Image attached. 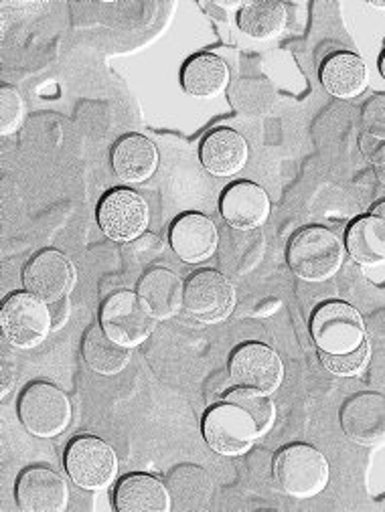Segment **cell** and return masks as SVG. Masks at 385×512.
<instances>
[{
  "mask_svg": "<svg viewBox=\"0 0 385 512\" xmlns=\"http://www.w3.org/2000/svg\"><path fill=\"white\" fill-rule=\"evenodd\" d=\"M381 71H383V75H385V55H383V59H381Z\"/></svg>",
  "mask_w": 385,
  "mask_h": 512,
  "instance_id": "35",
  "label": "cell"
},
{
  "mask_svg": "<svg viewBox=\"0 0 385 512\" xmlns=\"http://www.w3.org/2000/svg\"><path fill=\"white\" fill-rule=\"evenodd\" d=\"M274 476L290 496L311 498L325 490L329 482V464L317 448L292 444L278 452L274 460Z\"/></svg>",
  "mask_w": 385,
  "mask_h": 512,
  "instance_id": "3",
  "label": "cell"
},
{
  "mask_svg": "<svg viewBox=\"0 0 385 512\" xmlns=\"http://www.w3.org/2000/svg\"><path fill=\"white\" fill-rule=\"evenodd\" d=\"M365 126L375 136H385V98H375L365 106Z\"/></svg>",
  "mask_w": 385,
  "mask_h": 512,
  "instance_id": "31",
  "label": "cell"
},
{
  "mask_svg": "<svg viewBox=\"0 0 385 512\" xmlns=\"http://www.w3.org/2000/svg\"><path fill=\"white\" fill-rule=\"evenodd\" d=\"M19 417L29 434L37 438H53L69 425L71 405L59 387L39 381L23 391L19 399Z\"/></svg>",
  "mask_w": 385,
  "mask_h": 512,
  "instance_id": "5",
  "label": "cell"
},
{
  "mask_svg": "<svg viewBox=\"0 0 385 512\" xmlns=\"http://www.w3.org/2000/svg\"><path fill=\"white\" fill-rule=\"evenodd\" d=\"M0 324L17 349H35L47 338L51 326L49 306L29 292L13 294L0 312Z\"/></svg>",
  "mask_w": 385,
  "mask_h": 512,
  "instance_id": "7",
  "label": "cell"
},
{
  "mask_svg": "<svg viewBox=\"0 0 385 512\" xmlns=\"http://www.w3.org/2000/svg\"><path fill=\"white\" fill-rule=\"evenodd\" d=\"M98 223L112 241H132L142 235L148 225L146 201L128 189L108 193L98 207Z\"/></svg>",
  "mask_w": 385,
  "mask_h": 512,
  "instance_id": "11",
  "label": "cell"
},
{
  "mask_svg": "<svg viewBox=\"0 0 385 512\" xmlns=\"http://www.w3.org/2000/svg\"><path fill=\"white\" fill-rule=\"evenodd\" d=\"M23 282L29 294L51 304L69 294L75 282V270L63 253L47 249L37 253L27 264Z\"/></svg>",
  "mask_w": 385,
  "mask_h": 512,
  "instance_id": "12",
  "label": "cell"
},
{
  "mask_svg": "<svg viewBox=\"0 0 385 512\" xmlns=\"http://www.w3.org/2000/svg\"><path fill=\"white\" fill-rule=\"evenodd\" d=\"M311 332L321 357L351 355L367 347L361 314L345 302L323 304L313 316Z\"/></svg>",
  "mask_w": 385,
  "mask_h": 512,
  "instance_id": "2",
  "label": "cell"
},
{
  "mask_svg": "<svg viewBox=\"0 0 385 512\" xmlns=\"http://www.w3.org/2000/svg\"><path fill=\"white\" fill-rule=\"evenodd\" d=\"M375 168H377L381 181L385 183V146L375 154Z\"/></svg>",
  "mask_w": 385,
  "mask_h": 512,
  "instance_id": "33",
  "label": "cell"
},
{
  "mask_svg": "<svg viewBox=\"0 0 385 512\" xmlns=\"http://www.w3.org/2000/svg\"><path fill=\"white\" fill-rule=\"evenodd\" d=\"M23 120V100L17 90L3 88L0 92V130L3 134H11L19 128Z\"/></svg>",
  "mask_w": 385,
  "mask_h": 512,
  "instance_id": "29",
  "label": "cell"
},
{
  "mask_svg": "<svg viewBox=\"0 0 385 512\" xmlns=\"http://www.w3.org/2000/svg\"><path fill=\"white\" fill-rule=\"evenodd\" d=\"M114 508L118 512H167L171 508V496L157 478L130 474L116 488Z\"/></svg>",
  "mask_w": 385,
  "mask_h": 512,
  "instance_id": "19",
  "label": "cell"
},
{
  "mask_svg": "<svg viewBox=\"0 0 385 512\" xmlns=\"http://www.w3.org/2000/svg\"><path fill=\"white\" fill-rule=\"evenodd\" d=\"M157 316L134 292H118L106 300L100 314V326L116 343L136 347L152 334Z\"/></svg>",
  "mask_w": 385,
  "mask_h": 512,
  "instance_id": "6",
  "label": "cell"
},
{
  "mask_svg": "<svg viewBox=\"0 0 385 512\" xmlns=\"http://www.w3.org/2000/svg\"><path fill=\"white\" fill-rule=\"evenodd\" d=\"M203 436L213 452L221 456H240L252 448L260 430L244 407L223 401L207 411L203 419Z\"/></svg>",
  "mask_w": 385,
  "mask_h": 512,
  "instance_id": "4",
  "label": "cell"
},
{
  "mask_svg": "<svg viewBox=\"0 0 385 512\" xmlns=\"http://www.w3.org/2000/svg\"><path fill=\"white\" fill-rule=\"evenodd\" d=\"M82 353L88 367L100 375H116L130 361L128 347L116 343L110 334H106L102 326H92L88 330Z\"/></svg>",
  "mask_w": 385,
  "mask_h": 512,
  "instance_id": "24",
  "label": "cell"
},
{
  "mask_svg": "<svg viewBox=\"0 0 385 512\" xmlns=\"http://www.w3.org/2000/svg\"><path fill=\"white\" fill-rule=\"evenodd\" d=\"M343 260V245L337 235L325 227H306L298 231L288 245L290 270L306 282L331 278Z\"/></svg>",
  "mask_w": 385,
  "mask_h": 512,
  "instance_id": "1",
  "label": "cell"
},
{
  "mask_svg": "<svg viewBox=\"0 0 385 512\" xmlns=\"http://www.w3.org/2000/svg\"><path fill=\"white\" fill-rule=\"evenodd\" d=\"M138 296L157 316V320H167L179 312L185 300V284L181 278L169 270L154 268L148 270L138 282Z\"/></svg>",
  "mask_w": 385,
  "mask_h": 512,
  "instance_id": "20",
  "label": "cell"
},
{
  "mask_svg": "<svg viewBox=\"0 0 385 512\" xmlns=\"http://www.w3.org/2000/svg\"><path fill=\"white\" fill-rule=\"evenodd\" d=\"M225 401H231V403L244 407L254 417L258 430H260V436L270 430V425L274 421V403L264 393L236 389L225 397Z\"/></svg>",
  "mask_w": 385,
  "mask_h": 512,
  "instance_id": "27",
  "label": "cell"
},
{
  "mask_svg": "<svg viewBox=\"0 0 385 512\" xmlns=\"http://www.w3.org/2000/svg\"><path fill=\"white\" fill-rule=\"evenodd\" d=\"M157 164H159L157 148H154V144L148 138L140 134L124 136L114 146L112 166L118 179L124 183H144L154 175Z\"/></svg>",
  "mask_w": 385,
  "mask_h": 512,
  "instance_id": "18",
  "label": "cell"
},
{
  "mask_svg": "<svg viewBox=\"0 0 385 512\" xmlns=\"http://www.w3.org/2000/svg\"><path fill=\"white\" fill-rule=\"evenodd\" d=\"M221 215L229 227L250 231L268 219L270 199L266 191L254 183H236L221 197Z\"/></svg>",
  "mask_w": 385,
  "mask_h": 512,
  "instance_id": "15",
  "label": "cell"
},
{
  "mask_svg": "<svg viewBox=\"0 0 385 512\" xmlns=\"http://www.w3.org/2000/svg\"><path fill=\"white\" fill-rule=\"evenodd\" d=\"M347 247L353 260L363 266L385 262V201L349 227Z\"/></svg>",
  "mask_w": 385,
  "mask_h": 512,
  "instance_id": "21",
  "label": "cell"
},
{
  "mask_svg": "<svg viewBox=\"0 0 385 512\" xmlns=\"http://www.w3.org/2000/svg\"><path fill=\"white\" fill-rule=\"evenodd\" d=\"M229 79L227 65L213 53H199L191 57L181 73L183 90L193 98H215L219 96Z\"/></svg>",
  "mask_w": 385,
  "mask_h": 512,
  "instance_id": "22",
  "label": "cell"
},
{
  "mask_svg": "<svg viewBox=\"0 0 385 512\" xmlns=\"http://www.w3.org/2000/svg\"><path fill=\"white\" fill-rule=\"evenodd\" d=\"M345 434L361 444L375 446L385 440V397L375 393H363L347 401L343 415Z\"/></svg>",
  "mask_w": 385,
  "mask_h": 512,
  "instance_id": "14",
  "label": "cell"
},
{
  "mask_svg": "<svg viewBox=\"0 0 385 512\" xmlns=\"http://www.w3.org/2000/svg\"><path fill=\"white\" fill-rule=\"evenodd\" d=\"M229 375L238 389L268 395L282 383V361L270 347L248 343L231 355Z\"/></svg>",
  "mask_w": 385,
  "mask_h": 512,
  "instance_id": "10",
  "label": "cell"
},
{
  "mask_svg": "<svg viewBox=\"0 0 385 512\" xmlns=\"http://www.w3.org/2000/svg\"><path fill=\"white\" fill-rule=\"evenodd\" d=\"M15 385V377H9V367H3V395L9 393V389Z\"/></svg>",
  "mask_w": 385,
  "mask_h": 512,
  "instance_id": "34",
  "label": "cell"
},
{
  "mask_svg": "<svg viewBox=\"0 0 385 512\" xmlns=\"http://www.w3.org/2000/svg\"><path fill=\"white\" fill-rule=\"evenodd\" d=\"M248 160L246 140L229 128L209 132L201 144V162L215 177H231L240 173Z\"/></svg>",
  "mask_w": 385,
  "mask_h": 512,
  "instance_id": "17",
  "label": "cell"
},
{
  "mask_svg": "<svg viewBox=\"0 0 385 512\" xmlns=\"http://www.w3.org/2000/svg\"><path fill=\"white\" fill-rule=\"evenodd\" d=\"M69 310H71V308H69L67 296L49 304V314H51V326H53V330H59L61 326H65V322H67V318H69Z\"/></svg>",
  "mask_w": 385,
  "mask_h": 512,
  "instance_id": "32",
  "label": "cell"
},
{
  "mask_svg": "<svg viewBox=\"0 0 385 512\" xmlns=\"http://www.w3.org/2000/svg\"><path fill=\"white\" fill-rule=\"evenodd\" d=\"M171 245L183 262L201 264L211 258L217 247V229L209 217L185 213L173 223Z\"/></svg>",
  "mask_w": 385,
  "mask_h": 512,
  "instance_id": "16",
  "label": "cell"
},
{
  "mask_svg": "<svg viewBox=\"0 0 385 512\" xmlns=\"http://www.w3.org/2000/svg\"><path fill=\"white\" fill-rule=\"evenodd\" d=\"M67 496L61 476L43 466L25 470L17 480V502L25 512H61Z\"/></svg>",
  "mask_w": 385,
  "mask_h": 512,
  "instance_id": "13",
  "label": "cell"
},
{
  "mask_svg": "<svg viewBox=\"0 0 385 512\" xmlns=\"http://www.w3.org/2000/svg\"><path fill=\"white\" fill-rule=\"evenodd\" d=\"M365 65L353 53H337L329 57L321 69L325 90L337 98H355L365 88Z\"/></svg>",
  "mask_w": 385,
  "mask_h": 512,
  "instance_id": "23",
  "label": "cell"
},
{
  "mask_svg": "<svg viewBox=\"0 0 385 512\" xmlns=\"http://www.w3.org/2000/svg\"><path fill=\"white\" fill-rule=\"evenodd\" d=\"M238 27L252 39L264 41L276 37L286 27V9L276 0H258L242 7Z\"/></svg>",
  "mask_w": 385,
  "mask_h": 512,
  "instance_id": "25",
  "label": "cell"
},
{
  "mask_svg": "<svg viewBox=\"0 0 385 512\" xmlns=\"http://www.w3.org/2000/svg\"><path fill=\"white\" fill-rule=\"evenodd\" d=\"M321 361L327 367V371H331L339 377H353L365 369V365L369 361V345L357 353L341 355V357H321Z\"/></svg>",
  "mask_w": 385,
  "mask_h": 512,
  "instance_id": "30",
  "label": "cell"
},
{
  "mask_svg": "<svg viewBox=\"0 0 385 512\" xmlns=\"http://www.w3.org/2000/svg\"><path fill=\"white\" fill-rule=\"evenodd\" d=\"M65 470L80 488L102 490L114 480L118 460L106 442L94 436H82L69 444L65 452Z\"/></svg>",
  "mask_w": 385,
  "mask_h": 512,
  "instance_id": "8",
  "label": "cell"
},
{
  "mask_svg": "<svg viewBox=\"0 0 385 512\" xmlns=\"http://www.w3.org/2000/svg\"><path fill=\"white\" fill-rule=\"evenodd\" d=\"M161 253H163V241L157 235H150V233H144L128 241L124 247V258L134 270L146 268L148 264L157 260Z\"/></svg>",
  "mask_w": 385,
  "mask_h": 512,
  "instance_id": "28",
  "label": "cell"
},
{
  "mask_svg": "<svg viewBox=\"0 0 385 512\" xmlns=\"http://www.w3.org/2000/svg\"><path fill=\"white\" fill-rule=\"evenodd\" d=\"M236 304V290L215 270H201L185 284L183 306L199 322L213 324L225 320Z\"/></svg>",
  "mask_w": 385,
  "mask_h": 512,
  "instance_id": "9",
  "label": "cell"
},
{
  "mask_svg": "<svg viewBox=\"0 0 385 512\" xmlns=\"http://www.w3.org/2000/svg\"><path fill=\"white\" fill-rule=\"evenodd\" d=\"M171 494L179 502H205L211 492L207 474L197 466H181L169 478Z\"/></svg>",
  "mask_w": 385,
  "mask_h": 512,
  "instance_id": "26",
  "label": "cell"
}]
</instances>
